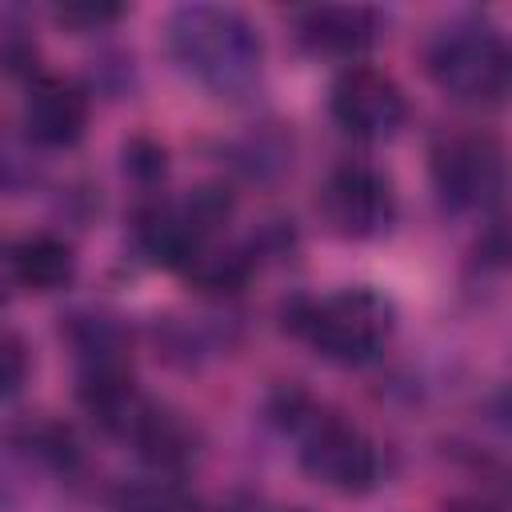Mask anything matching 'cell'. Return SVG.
Here are the masks:
<instances>
[{
	"mask_svg": "<svg viewBox=\"0 0 512 512\" xmlns=\"http://www.w3.org/2000/svg\"><path fill=\"white\" fill-rule=\"evenodd\" d=\"M24 384V348L16 336H4V396H16Z\"/></svg>",
	"mask_w": 512,
	"mask_h": 512,
	"instance_id": "obj_14",
	"label": "cell"
},
{
	"mask_svg": "<svg viewBox=\"0 0 512 512\" xmlns=\"http://www.w3.org/2000/svg\"><path fill=\"white\" fill-rule=\"evenodd\" d=\"M332 120L360 136V140H388L400 132L404 116H408V100L400 92V84L376 68H348L336 76L332 96H328Z\"/></svg>",
	"mask_w": 512,
	"mask_h": 512,
	"instance_id": "obj_7",
	"label": "cell"
},
{
	"mask_svg": "<svg viewBox=\"0 0 512 512\" xmlns=\"http://www.w3.org/2000/svg\"><path fill=\"white\" fill-rule=\"evenodd\" d=\"M300 468L324 484V488H336L344 496H360L376 484L380 476V456L372 448V440L340 420V416H328V412H312L308 420H300Z\"/></svg>",
	"mask_w": 512,
	"mask_h": 512,
	"instance_id": "obj_4",
	"label": "cell"
},
{
	"mask_svg": "<svg viewBox=\"0 0 512 512\" xmlns=\"http://www.w3.org/2000/svg\"><path fill=\"white\" fill-rule=\"evenodd\" d=\"M292 328L336 364L372 360L392 332V304L372 288H344L292 312Z\"/></svg>",
	"mask_w": 512,
	"mask_h": 512,
	"instance_id": "obj_3",
	"label": "cell"
},
{
	"mask_svg": "<svg viewBox=\"0 0 512 512\" xmlns=\"http://www.w3.org/2000/svg\"><path fill=\"white\" fill-rule=\"evenodd\" d=\"M300 36L312 52L324 56H356L376 40V12L372 8H344V4H324L304 12Z\"/></svg>",
	"mask_w": 512,
	"mask_h": 512,
	"instance_id": "obj_9",
	"label": "cell"
},
{
	"mask_svg": "<svg viewBox=\"0 0 512 512\" xmlns=\"http://www.w3.org/2000/svg\"><path fill=\"white\" fill-rule=\"evenodd\" d=\"M444 512H496V508L484 504V500H456V504H448Z\"/></svg>",
	"mask_w": 512,
	"mask_h": 512,
	"instance_id": "obj_16",
	"label": "cell"
},
{
	"mask_svg": "<svg viewBox=\"0 0 512 512\" xmlns=\"http://www.w3.org/2000/svg\"><path fill=\"white\" fill-rule=\"evenodd\" d=\"M20 116H24L28 140H36L44 148H64V144L80 140V132L88 124V100L76 84L56 80V76H40L28 84Z\"/></svg>",
	"mask_w": 512,
	"mask_h": 512,
	"instance_id": "obj_8",
	"label": "cell"
},
{
	"mask_svg": "<svg viewBox=\"0 0 512 512\" xmlns=\"http://www.w3.org/2000/svg\"><path fill=\"white\" fill-rule=\"evenodd\" d=\"M8 272L28 292H56L76 276V256L60 236L36 232V236H24L12 244Z\"/></svg>",
	"mask_w": 512,
	"mask_h": 512,
	"instance_id": "obj_10",
	"label": "cell"
},
{
	"mask_svg": "<svg viewBox=\"0 0 512 512\" xmlns=\"http://www.w3.org/2000/svg\"><path fill=\"white\" fill-rule=\"evenodd\" d=\"M124 160H128V168L140 172V176H160V172H164V152H160L156 144L148 148V156H140V144L132 140V144L124 148Z\"/></svg>",
	"mask_w": 512,
	"mask_h": 512,
	"instance_id": "obj_15",
	"label": "cell"
},
{
	"mask_svg": "<svg viewBox=\"0 0 512 512\" xmlns=\"http://www.w3.org/2000/svg\"><path fill=\"white\" fill-rule=\"evenodd\" d=\"M164 32L180 72L216 96H244L260 80L264 44L244 12L220 4H184L168 16Z\"/></svg>",
	"mask_w": 512,
	"mask_h": 512,
	"instance_id": "obj_1",
	"label": "cell"
},
{
	"mask_svg": "<svg viewBox=\"0 0 512 512\" xmlns=\"http://www.w3.org/2000/svg\"><path fill=\"white\" fill-rule=\"evenodd\" d=\"M436 88L468 108H492L512 96V44L480 20L444 28L428 48Z\"/></svg>",
	"mask_w": 512,
	"mask_h": 512,
	"instance_id": "obj_2",
	"label": "cell"
},
{
	"mask_svg": "<svg viewBox=\"0 0 512 512\" xmlns=\"http://www.w3.org/2000/svg\"><path fill=\"white\" fill-rule=\"evenodd\" d=\"M112 512H188L184 492L168 476H136L112 492Z\"/></svg>",
	"mask_w": 512,
	"mask_h": 512,
	"instance_id": "obj_12",
	"label": "cell"
},
{
	"mask_svg": "<svg viewBox=\"0 0 512 512\" xmlns=\"http://www.w3.org/2000/svg\"><path fill=\"white\" fill-rule=\"evenodd\" d=\"M128 440L136 444V452L156 468V472H172L180 468L196 448V436L188 432V424L168 412V408H156V404H144V412L136 416Z\"/></svg>",
	"mask_w": 512,
	"mask_h": 512,
	"instance_id": "obj_11",
	"label": "cell"
},
{
	"mask_svg": "<svg viewBox=\"0 0 512 512\" xmlns=\"http://www.w3.org/2000/svg\"><path fill=\"white\" fill-rule=\"evenodd\" d=\"M120 16H124V8L108 4V0H68V4L56 8V20L76 28V32H96V28H104V24L120 20Z\"/></svg>",
	"mask_w": 512,
	"mask_h": 512,
	"instance_id": "obj_13",
	"label": "cell"
},
{
	"mask_svg": "<svg viewBox=\"0 0 512 512\" xmlns=\"http://www.w3.org/2000/svg\"><path fill=\"white\" fill-rule=\"evenodd\" d=\"M432 180L452 208H488L508 184V156L492 136H452L432 152Z\"/></svg>",
	"mask_w": 512,
	"mask_h": 512,
	"instance_id": "obj_6",
	"label": "cell"
},
{
	"mask_svg": "<svg viewBox=\"0 0 512 512\" xmlns=\"http://www.w3.org/2000/svg\"><path fill=\"white\" fill-rule=\"evenodd\" d=\"M316 208L324 224L344 240H372L396 216V196L384 172L368 164H340L328 172Z\"/></svg>",
	"mask_w": 512,
	"mask_h": 512,
	"instance_id": "obj_5",
	"label": "cell"
}]
</instances>
